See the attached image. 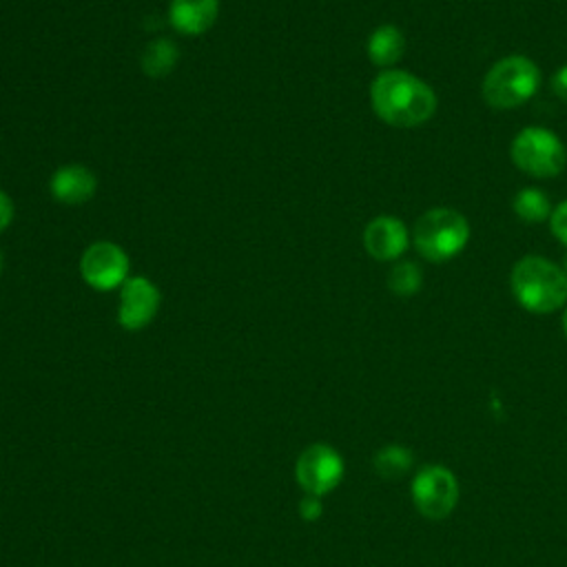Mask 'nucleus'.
I'll return each instance as SVG.
<instances>
[{
    "label": "nucleus",
    "instance_id": "1",
    "mask_svg": "<svg viewBox=\"0 0 567 567\" xmlns=\"http://www.w3.org/2000/svg\"><path fill=\"white\" fill-rule=\"evenodd\" d=\"M370 104L377 117L394 128L425 124L439 106L432 86L410 71L385 69L370 84Z\"/></svg>",
    "mask_w": 567,
    "mask_h": 567
},
{
    "label": "nucleus",
    "instance_id": "2",
    "mask_svg": "<svg viewBox=\"0 0 567 567\" xmlns=\"http://www.w3.org/2000/svg\"><path fill=\"white\" fill-rule=\"evenodd\" d=\"M509 286L516 301L534 315H549L567 301L565 268L540 255L520 257L512 268Z\"/></svg>",
    "mask_w": 567,
    "mask_h": 567
},
{
    "label": "nucleus",
    "instance_id": "3",
    "mask_svg": "<svg viewBox=\"0 0 567 567\" xmlns=\"http://www.w3.org/2000/svg\"><path fill=\"white\" fill-rule=\"evenodd\" d=\"M416 252L432 264L454 259L470 241V224L454 208L436 206L425 210L412 230Z\"/></svg>",
    "mask_w": 567,
    "mask_h": 567
},
{
    "label": "nucleus",
    "instance_id": "4",
    "mask_svg": "<svg viewBox=\"0 0 567 567\" xmlns=\"http://www.w3.org/2000/svg\"><path fill=\"white\" fill-rule=\"evenodd\" d=\"M540 86V69L527 55H505L489 66L481 93L492 109H516L532 100Z\"/></svg>",
    "mask_w": 567,
    "mask_h": 567
},
{
    "label": "nucleus",
    "instance_id": "5",
    "mask_svg": "<svg viewBox=\"0 0 567 567\" xmlns=\"http://www.w3.org/2000/svg\"><path fill=\"white\" fill-rule=\"evenodd\" d=\"M509 157L525 175L547 179L567 166V148L563 140L543 126H525L509 146Z\"/></svg>",
    "mask_w": 567,
    "mask_h": 567
},
{
    "label": "nucleus",
    "instance_id": "6",
    "mask_svg": "<svg viewBox=\"0 0 567 567\" xmlns=\"http://www.w3.org/2000/svg\"><path fill=\"white\" fill-rule=\"evenodd\" d=\"M80 277L93 290H115L131 277V259L115 241H93L80 257Z\"/></svg>",
    "mask_w": 567,
    "mask_h": 567
},
{
    "label": "nucleus",
    "instance_id": "7",
    "mask_svg": "<svg viewBox=\"0 0 567 567\" xmlns=\"http://www.w3.org/2000/svg\"><path fill=\"white\" fill-rule=\"evenodd\" d=\"M412 501L421 516L441 520L450 516L458 503V481L447 467L430 465L414 476Z\"/></svg>",
    "mask_w": 567,
    "mask_h": 567
},
{
    "label": "nucleus",
    "instance_id": "8",
    "mask_svg": "<svg viewBox=\"0 0 567 567\" xmlns=\"http://www.w3.org/2000/svg\"><path fill=\"white\" fill-rule=\"evenodd\" d=\"M343 458L328 443H315L306 447L295 465L299 487L310 496H326L343 478Z\"/></svg>",
    "mask_w": 567,
    "mask_h": 567
},
{
    "label": "nucleus",
    "instance_id": "9",
    "mask_svg": "<svg viewBox=\"0 0 567 567\" xmlns=\"http://www.w3.org/2000/svg\"><path fill=\"white\" fill-rule=\"evenodd\" d=\"M159 303H162L159 288L144 275H131L120 286L117 321L124 330L137 332L157 317Z\"/></svg>",
    "mask_w": 567,
    "mask_h": 567
},
{
    "label": "nucleus",
    "instance_id": "10",
    "mask_svg": "<svg viewBox=\"0 0 567 567\" xmlns=\"http://www.w3.org/2000/svg\"><path fill=\"white\" fill-rule=\"evenodd\" d=\"M408 228L394 215L372 217L363 228V248L377 261H394L408 248Z\"/></svg>",
    "mask_w": 567,
    "mask_h": 567
},
{
    "label": "nucleus",
    "instance_id": "11",
    "mask_svg": "<svg viewBox=\"0 0 567 567\" xmlns=\"http://www.w3.org/2000/svg\"><path fill=\"white\" fill-rule=\"evenodd\" d=\"M49 190L64 206H82L97 193V177L84 164H64L53 171Z\"/></svg>",
    "mask_w": 567,
    "mask_h": 567
},
{
    "label": "nucleus",
    "instance_id": "12",
    "mask_svg": "<svg viewBox=\"0 0 567 567\" xmlns=\"http://www.w3.org/2000/svg\"><path fill=\"white\" fill-rule=\"evenodd\" d=\"M219 16V0H171L168 22L177 33L202 35Z\"/></svg>",
    "mask_w": 567,
    "mask_h": 567
},
{
    "label": "nucleus",
    "instance_id": "13",
    "mask_svg": "<svg viewBox=\"0 0 567 567\" xmlns=\"http://www.w3.org/2000/svg\"><path fill=\"white\" fill-rule=\"evenodd\" d=\"M365 53L374 66L392 69L405 53V35L394 24H381L370 33Z\"/></svg>",
    "mask_w": 567,
    "mask_h": 567
},
{
    "label": "nucleus",
    "instance_id": "14",
    "mask_svg": "<svg viewBox=\"0 0 567 567\" xmlns=\"http://www.w3.org/2000/svg\"><path fill=\"white\" fill-rule=\"evenodd\" d=\"M142 71L153 78V80H162L166 78L179 62V49L173 40L168 38H155L151 40L144 51H142Z\"/></svg>",
    "mask_w": 567,
    "mask_h": 567
},
{
    "label": "nucleus",
    "instance_id": "15",
    "mask_svg": "<svg viewBox=\"0 0 567 567\" xmlns=\"http://www.w3.org/2000/svg\"><path fill=\"white\" fill-rule=\"evenodd\" d=\"M512 208L525 224H540V221L549 219V215L554 210L549 197L538 188L518 190L512 199Z\"/></svg>",
    "mask_w": 567,
    "mask_h": 567
},
{
    "label": "nucleus",
    "instance_id": "16",
    "mask_svg": "<svg viewBox=\"0 0 567 567\" xmlns=\"http://www.w3.org/2000/svg\"><path fill=\"white\" fill-rule=\"evenodd\" d=\"M412 467V452L403 445H385L374 456V470L381 478L396 481Z\"/></svg>",
    "mask_w": 567,
    "mask_h": 567
},
{
    "label": "nucleus",
    "instance_id": "17",
    "mask_svg": "<svg viewBox=\"0 0 567 567\" xmlns=\"http://www.w3.org/2000/svg\"><path fill=\"white\" fill-rule=\"evenodd\" d=\"M423 286V272L414 261H399L388 275V288L396 297H412Z\"/></svg>",
    "mask_w": 567,
    "mask_h": 567
},
{
    "label": "nucleus",
    "instance_id": "18",
    "mask_svg": "<svg viewBox=\"0 0 567 567\" xmlns=\"http://www.w3.org/2000/svg\"><path fill=\"white\" fill-rule=\"evenodd\" d=\"M549 228L554 233V237L567 246V199L560 202L551 215H549Z\"/></svg>",
    "mask_w": 567,
    "mask_h": 567
},
{
    "label": "nucleus",
    "instance_id": "19",
    "mask_svg": "<svg viewBox=\"0 0 567 567\" xmlns=\"http://www.w3.org/2000/svg\"><path fill=\"white\" fill-rule=\"evenodd\" d=\"M323 512V505H321V496H310L306 494L299 503V514L303 520H317Z\"/></svg>",
    "mask_w": 567,
    "mask_h": 567
},
{
    "label": "nucleus",
    "instance_id": "20",
    "mask_svg": "<svg viewBox=\"0 0 567 567\" xmlns=\"http://www.w3.org/2000/svg\"><path fill=\"white\" fill-rule=\"evenodd\" d=\"M13 213H16V208H13V199L9 197V193H4V190L0 188V233H2V230H7V228L11 226V221H13Z\"/></svg>",
    "mask_w": 567,
    "mask_h": 567
},
{
    "label": "nucleus",
    "instance_id": "21",
    "mask_svg": "<svg viewBox=\"0 0 567 567\" xmlns=\"http://www.w3.org/2000/svg\"><path fill=\"white\" fill-rule=\"evenodd\" d=\"M551 89H554V93H556L563 102H567V64L560 66V69L554 73V78H551Z\"/></svg>",
    "mask_w": 567,
    "mask_h": 567
},
{
    "label": "nucleus",
    "instance_id": "22",
    "mask_svg": "<svg viewBox=\"0 0 567 567\" xmlns=\"http://www.w3.org/2000/svg\"><path fill=\"white\" fill-rule=\"evenodd\" d=\"M563 332H565V337H567V308H565V312H563Z\"/></svg>",
    "mask_w": 567,
    "mask_h": 567
},
{
    "label": "nucleus",
    "instance_id": "23",
    "mask_svg": "<svg viewBox=\"0 0 567 567\" xmlns=\"http://www.w3.org/2000/svg\"><path fill=\"white\" fill-rule=\"evenodd\" d=\"M0 272H2V252H0Z\"/></svg>",
    "mask_w": 567,
    "mask_h": 567
},
{
    "label": "nucleus",
    "instance_id": "24",
    "mask_svg": "<svg viewBox=\"0 0 567 567\" xmlns=\"http://www.w3.org/2000/svg\"><path fill=\"white\" fill-rule=\"evenodd\" d=\"M565 272H567V259H565Z\"/></svg>",
    "mask_w": 567,
    "mask_h": 567
}]
</instances>
